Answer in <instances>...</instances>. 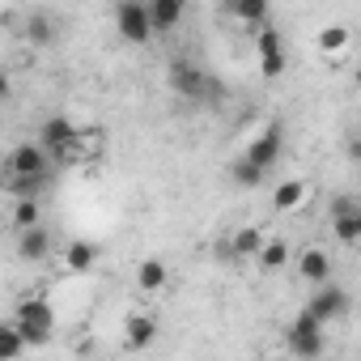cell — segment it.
Here are the masks:
<instances>
[{
    "label": "cell",
    "instance_id": "6da1fadb",
    "mask_svg": "<svg viewBox=\"0 0 361 361\" xmlns=\"http://www.w3.org/2000/svg\"><path fill=\"white\" fill-rule=\"evenodd\" d=\"M170 90L178 94V98H188V102H217L221 98V85H217V77H209L200 64H192V60H174L170 64Z\"/></svg>",
    "mask_w": 361,
    "mask_h": 361
},
{
    "label": "cell",
    "instance_id": "7a4b0ae2",
    "mask_svg": "<svg viewBox=\"0 0 361 361\" xmlns=\"http://www.w3.org/2000/svg\"><path fill=\"white\" fill-rule=\"evenodd\" d=\"M13 323H18L22 340L39 348V344H47V340H51L56 310L47 306V298H22V302H18V314H13Z\"/></svg>",
    "mask_w": 361,
    "mask_h": 361
},
{
    "label": "cell",
    "instance_id": "3957f363",
    "mask_svg": "<svg viewBox=\"0 0 361 361\" xmlns=\"http://www.w3.org/2000/svg\"><path fill=\"white\" fill-rule=\"evenodd\" d=\"M115 30L123 43L140 47L153 39V26H149V9H145V0H119V9H115Z\"/></svg>",
    "mask_w": 361,
    "mask_h": 361
},
{
    "label": "cell",
    "instance_id": "277c9868",
    "mask_svg": "<svg viewBox=\"0 0 361 361\" xmlns=\"http://www.w3.org/2000/svg\"><path fill=\"white\" fill-rule=\"evenodd\" d=\"M255 56H259V73H264L268 81H276V77L285 73V47H281V35H276L268 22L255 26Z\"/></svg>",
    "mask_w": 361,
    "mask_h": 361
},
{
    "label": "cell",
    "instance_id": "5b68a950",
    "mask_svg": "<svg viewBox=\"0 0 361 361\" xmlns=\"http://www.w3.org/2000/svg\"><path fill=\"white\" fill-rule=\"evenodd\" d=\"M314 289H319V293H314V298L306 302V310H310V314H314V319H319L323 327L348 314V293H344V289H340L336 281H323V285H314Z\"/></svg>",
    "mask_w": 361,
    "mask_h": 361
},
{
    "label": "cell",
    "instance_id": "8992f818",
    "mask_svg": "<svg viewBox=\"0 0 361 361\" xmlns=\"http://www.w3.org/2000/svg\"><path fill=\"white\" fill-rule=\"evenodd\" d=\"M281 149H285V132H281L276 123H268V128L247 145V153H243V157H247L251 166H259V170H272V166L281 161Z\"/></svg>",
    "mask_w": 361,
    "mask_h": 361
},
{
    "label": "cell",
    "instance_id": "52a82bcc",
    "mask_svg": "<svg viewBox=\"0 0 361 361\" xmlns=\"http://www.w3.org/2000/svg\"><path fill=\"white\" fill-rule=\"evenodd\" d=\"M331 230H336V238H340L344 247H357V243H361V209H357L353 196H340V200H336Z\"/></svg>",
    "mask_w": 361,
    "mask_h": 361
},
{
    "label": "cell",
    "instance_id": "ba28073f",
    "mask_svg": "<svg viewBox=\"0 0 361 361\" xmlns=\"http://www.w3.org/2000/svg\"><path fill=\"white\" fill-rule=\"evenodd\" d=\"M145 9H149V26H153V35H170L178 22H183L188 0H145Z\"/></svg>",
    "mask_w": 361,
    "mask_h": 361
},
{
    "label": "cell",
    "instance_id": "9c48e42d",
    "mask_svg": "<svg viewBox=\"0 0 361 361\" xmlns=\"http://www.w3.org/2000/svg\"><path fill=\"white\" fill-rule=\"evenodd\" d=\"M47 251H51V234L43 226H22L18 230V259L39 264V259H47Z\"/></svg>",
    "mask_w": 361,
    "mask_h": 361
},
{
    "label": "cell",
    "instance_id": "30bf717a",
    "mask_svg": "<svg viewBox=\"0 0 361 361\" xmlns=\"http://www.w3.org/2000/svg\"><path fill=\"white\" fill-rule=\"evenodd\" d=\"M298 272H302L306 285H323V281H331V255L323 247H310V251L298 255Z\"/></svg>",
    "mask_w": 361,
    "mask_h": 361
},
{
    "label": "cell",
    "instance_id": "8fae6325",
    "mask_svg": "<svg viewBox=\"0 0 361 361\" xmlns=\"http://www.w3.org/2000/svg\"><path fill=\"white\" fill-rule=\"evenodd\" d=\"M22 35H26L30 47H51V43L60 39V26H56L51 13H30V18L22 22Z\"/></svg>",
    "mask_w": 361,
    "mask_h": 361
},
{
    "label": "cell",
    "instance_id": "7c38bea8",
    "mask_svg": "<svg viewBox=\"0 0 361 361\" xmlns=\"http://www.w3.org/2000/svg\"><path fill=\"white\" fill-rule=\"evenodd\" d=\"M123 340H128V348H149V344H157V319H153V314H128V319H123Z\"/></svg>",
    "mask_w": 361,
    "mask_h": 361
},
{
    "label": "cell",
    "instance_id": "4fadbf2b",
    "mask_svg": "<svg viewBox=\"0 0 361 361\" xmlns=\"http://www.w3.org/2000/svg\"><path fill=\"white\" fill-rule=\"evenodd\" d=\"M47 149L43 145H18L13 153H9V170L13 174H35V170H47Z\"/></svg>",
    "mask_w": 361,
    "mask_h": 361
},
{
    "label": "cell",
    "instance_id": "5bb4252c",
    "mask_svg": "<svg viewBox=\"0 0 361 361\" xmlns=\"http://www.w3.org/2000/svg\"><path fill=\"white\" fill-rule=\"evenodd\" d=\"M166 281H170L166 259H157V255L140 259V268H136V285H140V293H161V289H166Z\"/></svg>",
    "mask_w": 361,
    "mask_h": 361
},
{
    "label": "cell",
    "instance_id": "9a60e30c",
    "mask_svg": "<svg viewBox=\"0 0 361 361\" xmlns=\"http://www.w3.org/2000/svg\"><path fill=\"white\" fill-rule=\"evenodd\" d=\"M289 353L293 357H302V361H314V357H323V348H327V340H323V331H293L289 327Z\"/></svg>",
    "mask_w": 361,
    "mask_h": 361
},
{
    "label": "cell",
    "instance_id": "2e32d148",
    "mask_svg": "<svg viewBox=\"0 0 361 361\" xmlns=\"http://www.w3.org/2000/svg\"><path fill=\"white\" fill-rule=\"evenodd\" d=\"M221 9H226L230 18L247 22V26H259V22H268V0H221Z\"/></svg>",
    "mask_w": 361,
    "mask_h": 361
},
{
    "label": "cell",
    "instance_id": "e0dca14e",
    "mask_svg": "<svg viewBox=\"0 0 361 361\" xmlns=\"http://www.w3.org/2000/svg\"><path fill=\"white\" fill-rule=\"evenodd\" d=\"M94 264H98V243H85V238L68 243V251H64V268L68 272H90Z\"/></svg>",
    "mask_w": 361,
    "mask_h": 361
},
{
    "label": "cell",
    "instance_id": "ac0fdd59",
    "mask_svg": "<svg viewBox=\"0 0 361 361\" xmlns=\"http://www.w3.org/2000/svg\"><path fill=\"white\" fill-rule=\"evenodd\" d=\"M251 259H255L264 272H276V268H285V264H289V247H285L281 238H264V243H259V251H255Z\"/></svg>",
    "mask_w": 361,
    "mask_h": 361
},
{
    "label": "cell",
    "instance_id": "d6986e66",
    "mask_svg": "<svg viewBox=\"0 0 361 361\" xmlns=\"http://www.w3.org/2000/svg\"><path fill=\"white\" fill-rule=\"evenodd\" d=\"M306 192H310V188L302 183V178H285V183L272 192V209H276V213H289V209H298V204L306 200Z\"/></svg>",
    "mask_w": 361,
    "mask_h": 361
},
{
    "label": "cell",
    "instance_id": "ffe728a7",
    "mask_svg": "<svg viewBox=\"0 0 361 361\" xmlns=\"http://www.w3.org/2000/svg\"><path fill=\"white\" fill-rule=\"evenodd\" d=\"M259 243H264V230H259V226H238L234 238H230V247H234L238 259H251V255L259 251Z\"/></svg>",
    "mask_w": 361,
    "mask_h": 361
},
{
    "label": "cell",
    "instance_id": "44dd1931",
    "mask_svg": "<svg viewBox=\"0 0 361 361\" xmlns=\"http://www.w3.org/2000/svg\"><path fill=\"white\" fill-rule=\"evenodd\" d=\"M264 174H268V170L251 166L247 157H234V166H230V178H234L238 188H259V183H264Z\"/></svg>",
    "mask_w": 361,
    "mask_h": 361
},
{
    "label": "cell",
    "instance_id": "7402d4cb",
    "mask_svg": "<svg viewBox=\"0 0 361 361\" xmlns=\"http://www.w3.org/2000/svg\"><path fill=\"white\" fill-rule=\"evenodd\" d=\"M47 188V170H35V174H13V183H9V192L13 196H39Z\"/></svg>",
    "mask_w": 361,
    "mask_h": 361
},
{
    "label": "cell",
    "instance_id": "603a6c76",
    "mask_svg": "<svg viewBox=\"0 0 361 361\" xmlns=\"http://www.w3.org/2000/svg\"><path fill=\"white\" fill-rule=\"evenodd\" d=\"M22 348H26V340L18 331V323H0V357H18Z\"/></svg>",
    "mask_w": 361,
    "mask_h": 361
},
{
    "label": "cell",
    "instance_id": "cb8c5ba5",
    "mask_svg": "<svg viewBox=\"0 0 361 361\" xmlns=\"http://www.w3.org/2000/svg\"><path fill=\"white\" fill-rule=\"evenodd\" d=\"M319 47H323L327 56L344 51V47H348V26H327V30L319 35Z\"/></svg>",
    "mask_w": 361,
    "mask_h": 361
},
{
    "label": "cell",
    "instance_id": "d4e9b609",
    "mask_svg": "<svg viewBox=\"0 0 361 361\" xmlns=\"http://www.w3.org/2000/svg\"><path fill=\"white\" fill-rule=\"evenodd\" d=\"M13 226H39V200L35 196H18V209H13Z\"/></svg>",
    "mask_w": 361,
    "mask_h": 361
},
{
    "label": "cell",
    "instance_id": "484cf974",
    "mask_svg": "<svg viewBox=\"0 0 361 361\" xmlns=\"http://www.w3.org/2000/svg\"><path fill=\"white\" fill-rule=\"evenodd\" d=\"M289 327H293V331H323V323H319V319H314V314H310V310H298V314H293V323H289Z\"/></svg>",
    "mask_w": 361,
    "mask_h": 361
},
{
    "label": "cell",
    "instance_id": "4316f807",
    "mask_svg": "<svg viewBox=\"0 0 361 361\" xmlns=\"http://www.w3.org/2000/svg\"><path fill=\"white\" fill-rule=\"evenodd\" d=\"M9 90H13V81H9V73H0V102L9 98Z\"/></svg>",
    "mask_w": 361,
    "mask_h": 361
}]
</instances>
